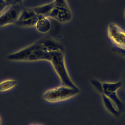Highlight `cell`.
I'll list each match as a JSON object with an SVG mask.
<instances>
[{
  "label": "cell",
  "mask_w": 125,
  "mask_h": 125,
  "mask_svg": "<svg viewBox=\"0 0 125 125\" xmlns=\"http://www.w3.org/2000/svg\"><path fill=\"white\" fill-rule=\"evenodd\" d=\"M103 104L106 109L112 115L118 117L120 116L121 112L117 108L113 103L106 96L101 94Z\"/></svg>",
  "instance_id": "9c48e42d"
},
{
  "label": "cell",
  "mask_w": 125,
  "mask_h": 125,
  "mask_svg": "<svg viewBox=\"0 0 125 125\" xmlns=\"http://www.w3.org/2000/svg\"><path fill=\"white\" fill-rule=\"evenodd\" d=\"M107 35L114 47L125 50V29L115 23H110L107 28Z\"/></svg>",
  "instance_id": "5b68a950"
},
{
  "label": "cell",
  "mask_w": 125,
  "mask_h": 125,
  "mask_svg": "<svg viewBox=\"0 0 125 125\" xmlns=\"http://www.w3.org/2000/svg\"><path fill=\"white\" fill-rule=\"evenodd\" d=\"M124 15H125V11H124Z\"/></svg>",
  "instance_id": "9a60e30c"
},
{
  "label": "cell",
  "mask_w": 125,
  "mask_h": 125,
  "mask_svg": "<svg viewBox=\"0 0 125 125\" xmlns=\"http://www.w3.org/2000/svg\"><path fill=\"white\" fill-rule=\"evenodd\" d=\"M93 87L100 93L108 97L122 113L125 109V105L117 94L118 90L122 86V82H101L92 80L91 82Z\"/></svg>",
  "instance_id": "7a4b0ae2"
},
{
  "label": "cell",
  "mask_w": 125,
  "mask_h": 125,
  "mask_svg": "<svg viewBox=\"0 0 125 125\" xmlns=\"http://www.w3.org/2000/svg\"><path fill=\"white\" fill-rule=\"evenodd\" d=\"M38 18L39 16L35 13L32 8H23L15 23L21 27L35 26Z\"/></svg>",
  "instance_id": "52a82bcc"
},
{
  "label": "cell",
  "mask_w": 125,
  "mask_h": 125,
  "mask_svg": "<svg viewBox=\"0 0 125 125\" xmlns=\"http://www.w3.org/2000/svg\"><path fill=\"white\" fill-rule=\"evenodd\" d=\"M26 62L47 61L52 66L62 84L77 87L68 72L65 62L64 51H50L43 47L37 41L30 48Z\"/></svg>",
  "instance_id": "6da1fadb"
},
{
  "label": "cell",
  "mask_w": 125,
  "mask_h": 125,
  "mask_svg": "<svg viewBox=\"0 0 125 125\" xmlns=\"http://www.w3.org/2000/svg\"><path fill=\"white\" fill-rule=\"evenodd\" d=\"M29 125H44L41 124H37V123H32V124H29Z\"/></svg>",
  "instance_id": "4fadbf2b"
},
{
  "label": "cell",
  "mask_w": 125,
  "mask_h": 125,
  "mask_svg": "<svg viewBox=\"0 0 125 125\" xmlns=\"http://www.w3.org/2000/svg\"><path fill=\"white\" fill-rule=\"evenodd\" d=\"M80 92L78 86L62 84L45 90L42 94V98L48 103H56L71 99L77 95Z\"/></svg>",
  "instance_id": "3957f363"
},
{
  "label": "cell",
  "mask_w": 125,
  "mask_h": 125,
  "mask_svg": "<svg viewBox=\"0 0 125 125\" xmlns=\"http://www.w3.org/2000/svg\"><path fill=\"white\" fill-rule=\"evenodd\" d=\"M112 51L115 52L116 53L119 54V55L121 56L122 57L125 58V50L119 49L115 47H114L112 48Z\"/></svg>",
  "instance_id": "7c38bea8"
},
{
  "label": "cell",
  "mask_w": 125,
  "mask_h": 125,
  "mask_svg": "<svg viewBox=\"0 0 125 125\" xmlns=\"http://www.w3.org/2000/svg\"><path fill=\"white\" fill-rule=\"evenodd\" d=\"M18 84V82L14 79L8 78L0 81V93L8 92L13 89Z\"/></svg>",
  "instance_id": "30bf717a"
},
{
  "label": "cell",
  "mask_w": 125,
  "mask_h": 125,
  "mask_svg": "<svg viewBox=\"0 0 125 125\" xmlns=\"http://www.w3.org/2000/svg\"><path fill=\"white\" fill-rule=\"evenodd\" d=\"M54 7L53 2L44 4L39 6L33 7L32 9L38 16L48 17V16Z\"/></svg>",
  "instance_id": "8fae6325"
},
{
  "label": "cell",
  "mask_w": 125,
  "mask_h": 125,
  "mask_svg": "<svg viewBox=\"0 0 125 125\" xmlns=\"http://www.w3.org/2000/svg\"><path fill=\"white\" fill-rule=\"evenodd\" d=\"M124 84H125V81H124Z\"/></svg>",
  "instance_id": "2e32d148"
},
{
  "label": "cell",
  "mask_w": 125,
  "mask_h": 125,
  "mask_svg": "<svg viewBox=\"0 0 125 125\" xmlns=\"http://www.w3.org/2000/svg\"><path fill=\"white\" fill-rule=\"evenodd\" d=\"M54 7L48 16L60 22L66 23L72 19V12L67 0H53Z\"/></svg>",
  "instance_id": "277c9868"
},
{
  "label": "cell",
  "mask_w": 125,
  "mask_h": 125,
  "mask_svg": "<svg viewBox=\"0 0 125 125\" xmlns=\"http://www.w3.org/2000/svg\"><path fill=\"white\" fill-rule=\"evenodd\" d=\"M23 8L20 3H13L0 15V26H4L17 21Z\"/></svg>",
  "instance_id": "8992f818"
},
{
  "label": "cell",
  "mask_w": 125,
  "mask_h": 125,
  "mask_svg": "<svg viewBox=\"0 0 125 125\" xmlns=\"http://www.w3.org/2000/svg\"><path fill=\"white\" fill-rule=\"evenodd\" d=\"M2 123V119L1 116L0 114V125H1Z\"/></svg>",
  "instance_id": "5bb4252c"
},
{
  "label": "cell",
  "mask_w": 125,
  "mask_h": 125,
  "mask_svg": "<svg viewBox=\"0 0 125 125\" xmlns=\"http://www.w3.org/2000/svg\"><path fill=\"white\" fill-rule=\"evenodd\" d=\"M35 27L38 32L42 33H46L51 30L52 23L49 18L39 16Z\"/></svg>",
  "instance_id": "ba28073f"
}]
</instances>
